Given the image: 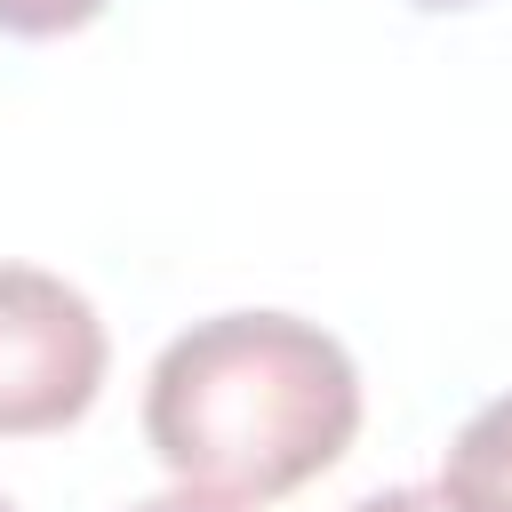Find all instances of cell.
<instances>
[{
  "label": "cell",
  "instance_id": "1",
  "mask_svg": "<svg viewBox=\"0 0 512 512\" xmlns=\"http://www.w3.org/2000/svg\"><path fill=\"white\" fill-rule=\"evenodd\" d=\"M144 432L176 480L288 496L352 448L360 368L296 312H216L152 360Z\"/></svg>",
  "mask_w": 512,
  "mask_h": 512
},
{
  "label": "cell",
  "instance_id": "2",
  "mask_svg": "<svg viewBox=\"0 0 512 512\" xmlns=\"http://www.w3.org/2000/svg\"><path fill=\"white\" fill-rule=\"evenodd\" d=\"M104 384V320L96 304L40 272L0 264V432H64Z\"/></svg>",
  "mask_w": 512,
  "mask_h": 512
},
{
  "label": "cell",
  "instance_id": "3",
  "mask_svg": "<svg viewBox=\"0 0 512 512\" xmlns=\"http://www.w3.org/2000/svg\"><path fill=\"white\" fill-rule=\"evenodd\" d=\"M472 512H512V392L504 400H488L464 432H456V448H448V472H440Z\"/></svg>",
  "mask_w": 512,
  "mask_h": 512
},
{
  "label": "cell",
  "instance_id": "4",
  "mask_svg": "<svg viewBox=\"0 0 512 512\" xmlns=\"http://www.w3.org/2000/svg\"><path fill=\"white\" fill-rule=\"evenodd\" d=\"M104 0H0V32L16 40H56V32H80Z\"/></svg>",
  "mask_w": 512,
  "mask_h": 512
},
{
  "label": "cell",
  "instance_id": "5",
  "mask_svg": "<svg viewBox=\"0 0 512 512\" xmlns=\"http://www.w3.org/2000/svg\"><path fill=\"white\" fill-rule=\"evenodd\" d=\"M352 512H472L448 480H432V488H384V496H360Z\"/></svg>",
  "mask_w": 512,
  "mask_h": 512
},
{
  "label": "cell",
  "instance_id": "6",
  "mask_svg": "<svg viewBox=\"0 0 512 512\" xmlns=\"http://www.w3.org/2000/svg\"><path fill=\"white\" fill-rule=\"evenodd\" d=\"M128 512H240V504L216 496V488H200V480H184V488H160V496H144V504H128Z\"/></svg>",
  "mask_w": 512,
  "mask_h": 512
},
{
  "label": "cell",
  "instance_id": "7",
  "mask_svg": "<svg viewBox=\"0 0 512 512\" xmlns=\"http://www.w3.org/2000/svg\"><path fill=\"white\" fill-rule=\"evenodd\" d=\"M416 8H472V0H416Z\"/></svg>",
  "mask_w": 512,
  "mask_h": 512
},
{
  "label": "cell",
  "instance_id": "8",
  "mask_svg": "<svg viewBox=\"0 0 512 512\" xmlns=\"http://www.w3.org/2000/svg\"><path fill=\"white\" fill-rule=\"evenodd\" d=\"M0 512H16V504H8V496H0Z\"/></svg>",
  "mask_w": 512,
  "mask_h": 512
}]
</instances>
